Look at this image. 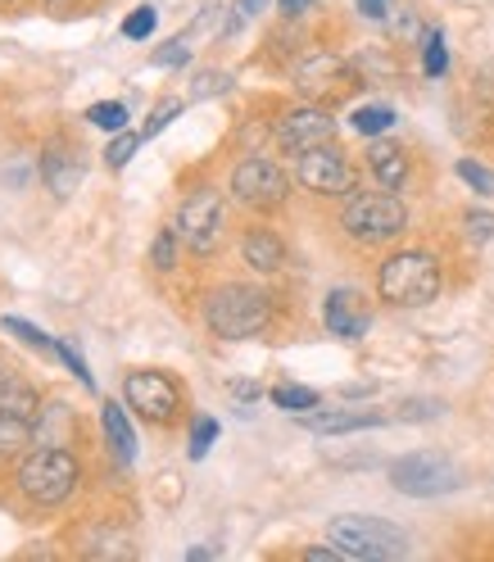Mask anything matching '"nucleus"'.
<instances>
[{
    "mask_svg": "<svg viewBox=\"0 0 494 562\" xmlns=\"http://www.w3.org/2000/svg\"><path fill=\"white\" fill-rule=\"evenodd\" d=\"M391 485L408 499H436V495H453V490L463 485V472H458L445 453L417 449V453H404L391 468Z\"/></svg>",
    "mask_w": 494,
    "mask_h": 562,
    "instance_id": "6",
    "label": "nucleus"
},
{
    "mask_svg": "<svg viewBox=\"0 0 494 562\" xmlns=\"http://www.w3.org/2000/svg\"><path fill=\"white\" fill-rule=\"evenodd\" d=\"M458 178H463L472 191H481V195H490V191H494V178H490V172H485L476 159H458Z\"/></svg>",
    "mask_w": 494,
    "mask_h": 562,
    "instance_id": "30",
    "label": "nucleus"
},
{
    "mask_svg": "<svg viewBox=\"0 0 494 562\" xmlns=\"http://www.w3.org/2000/svg\"><path fill=\"white\" fill-rule=\"evenodd\" d=\"M272 404L287 408V413H304V408H317V395L308 391V385H277Z\"/></svg>",
    "mask_w": 494,
    "mask_h": 562,
    "instance_id": "23",
    "label": "nucleus"
},
{
    "mask_svg": "<svg viewBox=\"0 0 494 562\" xmlns=\"http://www.w3.org/2000/svg\"><path fill=\"white\" fill-rule=\"evenodd\" d=\"M232 395H236V400H259L263 391H259V385H255V381H245V376H236V381H232Z\"/></svg>",
    "mask_w": 494,
    "mask_h": 562,
    "instance_id": "37",
    "label": "nucleus"
},
{
    "mask_svg": "<svg viewBox=\"0 0 494 562\" xmlns=\"http://www.w3.org/2000/svg\"><path fill=\"white\" fill-rule=\"evenodd\" d=\"M468 232H472V240H490L494 236V218L476 209V214H468Z\"/></svg>",
    "mask_w": 494,
    "mask_h": 562,
    "instance_id": "36",
    "label": "nucleus"
},
{
    "mask_svg": "<svg viewBox=\"0 0 494 562\" xmlns=\"http://www.w3.org/2000/svg\"><path fill=\"white\" fill-rule=\"evenodd\" d=\"M123 395H127L136 417H150L159 427H168V422L182 413V391L168 372H127Z\"/></svg>",
    "mask_w": 494,
    "mask_h": 562,
    "instance_id": "7",
    "label": "nucleus"
},
{
    "mask_svg": "<svg viewBox=\"0 0 494 562\" xmlns=\"http://www.w3.org/2000/svg\"><path fill=\"white\" fill-rule=\"evenodd\" d=\"M14 391V376H10V368L5 363H0V404H5V395Z\"/></svg>",
    "mask_w": 494,
    "mask_h": 562,
    "instance_id": "40",
    "label": "nucleus"
},
{
    "mask_svg": "<svg viewBox=\"0 0 494 562\" xmlns=\"http://www.w3.org/2000/svg\"><path fill=\"white\" fill-rule=\"evenodd\" d=\"M391 123H395V110H385V104H363V110H355V119H349V127L363 136H381Z\"/></svg>",
    "mask_w": 494,
    "mask_h": 562,
    "instance_id": "20",
    "label": "nucleus"
},
{
    "mask_svg": "<svg viewBox=\"0 0 494 562\" xmlns=\"http://www.w3.org/2000/svg\"><path fill=\"white\" fill-rule=\"evenodd\" d=\"M59 359H64L68 368H74V372H78V381L87 385V391H96V376H91L87 359H82V355H78V349H74V345H68V340H59Z\"/></svg>",
    "mask_w": 494,
    "mask_h": 562,
    "instance_id": "33",
    "label": "nucleus"
},
{
    "mask_svg": "<svg viewBox=\"0 0 494 562\" xmlns=\"http://www.w3.org/2000/svg\"><path fill=\"white\" fill-rule=\"evenodd\" d=\"M422 68H427V78H440L445 68H449V50H445L440 32H431V37H427V55H422Z\"/></svg>",
    "mask_w": 494,
    "mask_h": 562,
    "instance_id": "28",
    "label": "nucleus"
},
{
    "mask_svg": "<svg viewBox=\"0 0 494 562\" xmlns=\"http://www.w3.org/2000/svg\"><path fill=\"white\" fill-rule=\"evenodd\" d=\"M55 5H59V0H55Z\"/></svg>",
    "mask_w": 494,
    "mask_h": 562,
    "instance_id": "42",
    "label": "nucleus"
},
{
    "mask_svg": "<svg viewBox=\"0 0 494 562\" xmlns=\"http://www.w3.org/2000/svg\"><path fill=\"white\" fill-rule=\"evenodd\" d=\"M0 5H10V0H0Z\"/></svg>",
    "mask_w": 494,
    "mask_h": 562,
    "instance_id": "41",
    "label": "nucleus"
},
{
    "mask_svg": "<svg viewBox=\"0 0 494 562\" xmlns=\"http://www.w3.org/2000/svg\"><path fill=\"white\" fill-rule=\"evenodd\" d=\"M263 5H268V0H236V5H232V19H227V37H232V32H240L245 23H250V19H259L263 14Z\"/></svg>",
    "mask_w": 494,
    "mask_h": 562,
    "instance_id": "31",
    "label": "nucleus"
},
{
    "mask_svg": "<svg viewBox=\"0 0 494 562\" xmlns=\"http://www.w3.org/2000/svg\"><path fill=\"white\" fill-rule=\"evenodd\" d=\"M19 490H23L32 504L59 508L78 490V463H74V453H68L64 445H42L37 453H27L23 468H19Z\"/></svg>",
    "mask_w": 494,
    "mask_h": 562,
    "instance_id": "4",
    "label": "nucleus"
},
{
    "mask_svg": "<svg viewBox=\"0 0 494 562\" xmlns=\"http://www.w3.org/2000/svg\"><path fill=\"white\" fill-rule=\"evenodd\" d=\"M155 23H159L155 5H141V10H132V14H127V23H123V37H127V42H146L150 32H155Z\"/></svg>",
    "mask_w": 494,
    "mask_h": 562,
    "instance_id": "26",
    "label": "nucleus"
},
{
    "mask_svg": "<svg viewBox=\"0 0 494 562\" xmlns=\"http://www.w3.org/2000/svg\"><path fill=\"white\" fill-rule=\"evenodd\" d=\"M87 123H96V127H104V132H123V127H127V104L100 100V104H91V110H87Z\"/></svg>",
    "mask_w": 494,
    "mask_h": 562,
    "instance_id": "22",
    "label": "nucleus"
},
{
    "mask_svg": "<svg viewBox=\"0 0 494 562\" xmlns=\"http://www.w3.org/2000/svg\"><path fill=\"white\" fill-rule=\"evenodd\" d=\"M150 263H155L159 272H172V268H178V232H159V236H155Z\"/></svg>",
    "mask_w": 494,
    "mask_h": 562,
    "instance_id": "27",
    "label": "nucleus"
},
{
    "mask_svg": "<svg viewBox=\"0 0 494 562\" xmlns=\"http://www.w3.org/2000/svg\"><path fill=\"white\" fill-rule=\"evenodd\" d=\"M240 255H245V263H250L255 272H277L281 263H287V245H281V236H277V232L255 227V232H245Z\"/></svg>",
    "mask_w": 494,
    "mask_h": 562,
    "instance_id": "16",
    "label": "nucleus"
},
{
    "mask_svg": "<svg viewBox=\"0 0 494 562\" xmlns=\"http://www.w3.org/2000/svg\"><path fill=\"white\" fill-rule=\"evenodd\" d=\"M5 331H10V336H19V340H23V345H32V349H42V355L59 359V340H50L42 327H32V323H23V318H5Z\"/></svg>",
    "mask_w": 494,
    "mask_h": 562,
    "instance_id": "21",
    "label": "nucleus"
},
{
    "mask_svg": "<svg viewBox=\"0 0 494 562\" xmlns=\"http://www.w3.org/2000/svg\"><path fill=\"white\" fill-rule=\"evenodd\" d=\"M42 182L50 187L55 200H68V195L82 187V164L68 155V150H50V155L42 159Z\"/></svg>",
    "mask_w": 494,
    "mask_h": 562,
    "instance_id": "17",
    "label": "nucleus"
},
{
    "mask_svg": "<svg viewBox=\"0 0 494 562\" xmlns=\"http://www.w3.org/2000/svg\"><path fill=\"white\" fill-rule=\"evenodd\" d=\"M308 5H313V0H277V10L287 14V19H300V14L308 10Z\"/></svg>",
    "mask_w": 494,
    "mask_h": 562,
    "instance_id": "38",
    "label": "nucleus"
},
{
    "mask_svg": "<svg viewBox=\"0 0 494 562\" xmlns=\"http://www.w3.org/2000/svg\"><path fill=\"white\" fill-rule=\"evenodd\" d=\"M300 427L317 431V436H345V431H368V427H381V413H317V408H304L300 417Z\"/></svg>",
    "mask_w": 494,
    "mask_h": 562,
    "instance_id": "13",
    "label": "nucleus"
},
{
    "mask_svg": "<svg viewBox=\"0 0 494 562\" xmlns=\"http://www.w3.org/2000/svg\"><path fill=\"white\" fill-rule=\"evenodd\" d=\"M100 427H104V445H110V453L119 459V468H132V463H136V431H132L127 413H123L114 400L100 408Z\"/></svg>",
    "mask_w": 494,
    "mask_h": 562,
    "instance_id": "14",
    "label": "nucleus"
},
{
    "mask_svg": "<svg viewBox=\"0 0 494 562\" xmlns=\"http://www.w3.org/2000/svg\"><path fill=\"white\" fill-rule=\"evenodd\" d=\"M268 318H272L268 291L245 286V281H227V286L209 291V300H204V323L223 340H250L268 327Z\"/></svg>",
    "mask_w": 494,
    "mask_h": 562,
    "instance_id": "1",
    "label": "nucleus"
},
{
    "mask_svg": "<svg viewBox=\"0 0 494 562\" xmlns=\"http://www.w3.org/2000/svg\"><path fill=\"white\" fill-rule=\"evenodd\" d=\"M359 10H363L368 19H385V0H359Z\"/></svg>",
    "mask_w": 494,
    "mask_h": 562,
    "instance_id": "39",
    "label": "nucleus"
},
{
    "mask_svg": "<svg viewBox=\"0 0 494 562\" xmlns=\"http://www.w3.org/2000/svg\"><path fill=\"white\" fill-rule=\"evenodd\" d=\"M377 295L395 308H422L440 295V263L422 250H400L381 263Z\"/></svg>",
    "mask_w": 494,
    "mask_h": 562,
    "instance_id": "3",
    "label": "nucleus"
},
{
    "mask_svg": "<svg viewBox=\"0 0 494 562\" xmlns=\"http://www.w3.org/2000/svg\"><path fill=\"white\" fill-rule=\"evenodd\" d=\"M141 140H146L141 132H114V140H110V146H104V164H110V168H123V164L136 155Z\"/></svg>",
    "mask_w": 494,
    "mask_h": 562,
    "instance_id": "24",
    "label": "nucleus"
},
{
    "mask_svg": "<svg viewBox=\"0 0 494 562\" xmlns=\"http://www.w3.org/2000/svg\"><path fill=\"white\" fill-rule=\"evenodd\" d=\"M327 536H332V544L345 558H359V562H391V558H404L413 549V540L400 531L395 521L368 517V513H340V517H332Z\"/></svg>",
    "mask_w": 494,
    "mask_h": 562,
    "instance_id": "2",
    "label": "nucleus"
},
{
    "mask_svg": "<svg viewBox=\"0 0 494 562\" xmlns=\"http://www.w3.org/2000/svg\"><path fill=\"white\" fill-rule=\"evenodd\" d=\"M368 168H372V178L385 191H395V187L408 182V155H404V146H395V140H372L368 146Z\"/></svg>",
    "mask_w": 494,
    "mask_h": 562,
    "instance_id": "15",
    "label": "nucleus"
},
{
    "mask_svg": "<svg viewBox=\"0 0 494 562\" xmlns=\"http://www.w3.org/2000/svg\"><path fill=\"white\" fill-rule=\"evenodd\" d=\"M295 182L313 195H345L355 187V168L336 146H313L304 155H295Z\"/></svg>",
    "mask_w": 494,
    "mask_h": 562,
    "instance_id": "9",
    "label": "nucleus"
},
{
    "mask_svg": "<svg viewBox=\"0 0 494 562\" xmlns=\"http://www.w3.org/2000/svg\"><path fill=\"white\" fill-rule=\"evenodd\" d=\"M178 114H182V100H164L159 110L146 119V127H141V136H159V132H164L172 119H178Z\"/></svg>",
    "mask_w": 494,
    "mask_h": 562,
    "instance_id": "32",
    "label": "nucleus"
},
{
    "mask_svg": "<svg viewBox=\"0 0 494 562\" xmlns=\"http://www.w3.org/2000/svg\"><path fill=\"white\" fill-rule=\"evenodd\" d=\"M214 440H218V422L209 417V413H200V417H195V427H191V459L200 463L204 453L214 449Z\"/></svg>",
    "mask_w": 494,
    "mask_h": 562,
    "instance_id": "25",
    "label": "nucleus"
},
{
    "mask_svg": "<svg viewBox=\"0 0 494 562\" xmlns=\"http://www.w3.org/2000/svg\"><path fill=\"white\" fill-rule=\"evenodd\" d=\"M32 436H37V431H32V417L0 404V459H5V453H19Z\"/></svg>",
    "mask_w": 494,
    "mask_h": 562,
    "instance_id": "19",
    "label": "nucleus"
},
{
    "mask_svg": "<svg viewBox=\"0 0 494 562\" xmlns=\"http://www.w3.org/2000/svg\"><path fill=\"white\" fill-rule=\"evenodd\" d=\"M178 236L187 240V250L195 255H214L223 240V200L214 191H195L178 209Z\"/></svg>",
    "mask_w": 494,
    "mask_h": 562,
    "instance_id": "10",
    "label": "nucleus"
},
{
    "mask_svg": "<svg viewBox=\"0 0 494 562\" xmlns=\"http://www.w3.org/2000/svg\"><path fill=\"white\" fill-rule=\"evenodd\" d=\"M232 195L250 209H281L287 204V172L263 155H250L232 172Z\"/></svg>",
    "mask_w": 494,
    "mask_h": 562,
    "instance_id": "8",
    "label": "nucleus"
},
{
    "mask_svg": "<svg viewBox=\"0 0 494 562\" xmlns=\"http://www.w3.org/2000/svg\"><path fill=\"white\" fill-rule=\"evenodd\" d=\"M218 91H232V78H227V74H200V78L191 82V95H200V100L218 95Z\"/></svg>",
    "mask_w": 494,
    "mask_h": 562,
    "instance_id": "34",
    "label": "nucleus"
},
{
    "mask_svg": "<svg viewBox=\"0 0 494 562\" xmlns=\"http://www.w3.org/2000/svg\"><path fill=\"white\" fill-rule=\"evenodd\" d=\"M340 223L355 240L381 245V240H395L408 227V209L395 200V191H385V187L381 191H359V195H349Z\"/></svg>",
    "mask_w": 494,
    "mask_h": 562,
    "instance_id": "5",
    "label": "nucleus"
},
{
    "mask_svg": "<svg viewBox=\"0 0 494 562\" xmlns=\"http://www.w3.org/2000/svg\"><path fill=\"white\" fill-rule=\"evenodd\" d=\"M332 136H336V119L327 110H317V104L291 110L287 119L277 123V146L287 155H304L313 146H332Z\"/></svg>",
    "mask_w": 494,
    "mask_h": 562,
    "instance_id": "11",
    "label": "nucleus"
},
{
    "mask_svg": "<svg viewBox=\"0 0 494 562\" xmlns=\"http://www.w3.org/2000/svg\"><path fill=\"white\" fill-rule=\"evenodd\" d=\"M323 323H327V331L332 336H340V340H359V336H368V327H372V313H368V300L359 295V291H332L327 295V304H323Z\"/></svg>",
    "mask_w": 494,
    "mask_h": 562,
    "instance_id": "12",
    "label": "nucleus"
},
{
    "mask_svg": "<svg viewBox=\"0 0 494 562\" xmlns=\"http://www.w3.org/2000/svg\"><path fill=\"white\" fill-rule=\"evenodd\" d=\"M340 74H345L340 59L313 55V59H304V68H300V87H304V95H336Z\"/></svg>",
    "mask_w": 494,
    "mask_h": 562,
    "instance_id": "18",
    "label": "nucleus"
},
{
    "mask_svg": "<svg viewBox=\"0 0 494 562\" xmlns=\"http://www.w3.org/2000/svg\"><path fill=\"white\" fill-rule=\"evenodd\" d=\"M436 413H440V404H436V400H413V404H404V408H400V417H404V422H431Z\"/></svg>",
    "mask_w": 494,
    "mask_h": 562,
    "instance_id": "35",
    "label": "nucleus"
},
{
    "mask_svg": "<svg viewBox=\"0 0 494 562\" xmlns=\"http://www.w3.org/2000/svg\"><path fill=\"white\" fill-rule=\"evenodd\" d=\"M191 59V42L187 37H172V42H164L159 50H155V64L159 68H182Z\"/></svg>",
    "mask_w": 494,
    "mask_h": 562,
    "instance_id": "29",
    "label": "nucleus"
}]
</instances>
